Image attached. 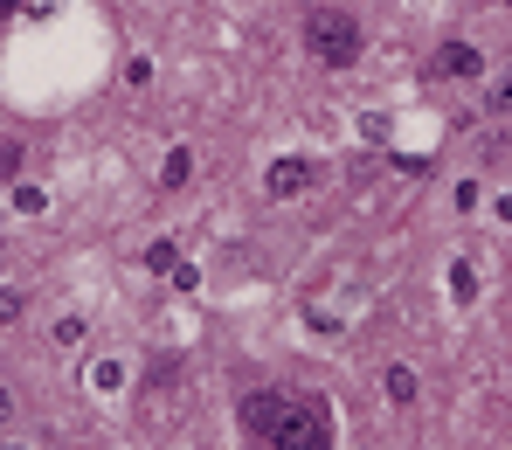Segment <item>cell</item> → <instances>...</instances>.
I'll use <instances>...</instances> for the list:
<instances>
[{"mask_svg":"<svg viewBox=\"0 0 512 450\" xmlns=\"http://www.w3.org/2000/svg\"><path fill=\"white\" fill-rule=\"evenodd\" d=\"M263 450H333V409L319 395H291L277 430L263 437Z\"/></svg>","mask_w":512,"mask_h":450,"instance_id":"6da1fadb","label":"cell"},{"mask_svg":"<svg viewBox=\"0 0 512 450\" xmlns=\"http://www.w3.org/2000/svg\"><path fill=\"white\" fill-rule=\"evenodd\" d=\"M305 49H312L326 70H346V63L360 56V21H353L346 7H312V14H305Z\"/></svg>","mask_w":512,"mask_h":450,"instance_id":"7a4b0ae2","label":"cell"},{"mask_svg":"<svg viewBox=\"0 0 512 450\" xmlns=\"http://www.w3.org/2000/svg\"><path fill=\"white\" fill-rule=\"evenodd\" d=\"M284 402H291L284 388H256V395H243V409H236V416H243V430H250L256 444H263V437L277 430V416H284Z\"/></svg>","mask_w":512,"mask_h":450,"instance_id":"3957f363","label":"cell"},{"mask_svg":"<svg viewBox=\"0 0 512 450\" xmlns=\"http://www.w3.org/2000/svg\"><path fill=\"white\" fill-rule=\"evenodd\" d=\"M436 77H478V49L471 42H443L436 49Z\"/></svg>","mask_w":512,"mask_h":450,"instance_id":"277c9868","label":"cell"},{"mask_svg":"<svg viewBox=\"0 0 512 450\" xmlns=\"http://www.w3.org/2000/svg\"><path fill=\"white\" fill-rule=\"evenodd\" d=\"M298 187H312V160H277L270 167V194H298Z\"/></svg>","mask_w":512,"mask_h":450,"instance_id":"5b68a950","label":"cell"},{"mask_svg":"<svg viewBox=\"0 0 512 450\" xmlns=\"http://www.w3.org/2000/svg\"><path fill=\"white\" fill-rule=\"evenodd\" d=\"M388 402H402V409L416 402V374L409 367H388Z\"/></svg>","mask_w":512,"mask_h":450,"instance_id":"8992f818","label":"cell"},{"mask_svg":"<svg viewBox=\"0 0 512 450\" xmlns=\"http://www.w3.org/2000/svg\"><path fill=\"white\" fill-rule=\"evenodd\" d=\"M187 174H194V153H187V146H173V153H167V174H160V180H167V187H187Z\"/></svg>","mask_w":512,"mask_h":450,"instance_id":"52a82bcc","label":"cell"},{"mask_svg":"<svg viewBox=\"0 0 512 450\" xmlns=\"http://www.w3.org/2000/svg\"><path fill=\"white\" fill-rule=\"evenodd\" d=\"M146 264H153V270H167V277H173V270H180V257H173V243H153V250H146Z\"/></svg>","mask_w":512,"mask_h":450,"instance_id":"ba28073f","label":"cell"},{"mask_svg":"<svg viewBox=\"0 0 512 450\" xmlns=\"http://www.w3.org/2000/svg\"><path fill=\"white\" fill-rule=\"evenodd\" d=\"M492 111H512V70L499 77V84H492Z\"/></svg>","mask_w":512,"mask_h":450,"instance_id":"9c48e42d","label":"cell"},{"mask_svg":"<svg viewBox=\"0 0 512 450\" xmlns=\"http://www.w3.org/2000/svg\"><path fill=\"white\" fill-rule=\"evenodd\" d=\"M14 167H21V146H0V180H14Z\"/></svg>","mask_w":512,"mask_h":450,"instance_id":"30bf717a","label":"cell"},{"mask_svg":"<svg viewBox=\"0 0 512 450\" xmlns=\"http://www.w3.org/2000/svg\"><path fill=\"white\" fill-rule=\"evenodd\" d=\"M7 416H14V395H7V388H0V423H7Z\"/></svg>","mask_w":512,"mask_h":450,"instance_id":"8fae6325","label":"cell"},{"mask_svg":"<svg viewBox=\"0 0 512 450\" xmlns=\"http://www.w3.org/2000/svg\"><path fill=\"white\" fill-rule=\"evenodd\" d=\"M0 450H21V444H0Z\"/></svg>","mask_w":512,"mask_h":450,"instance_id":"7c38bea8","label":"cell"},{"mask_svg":"<svg viewBox=\"0 0 512 450\" xmlns=\"http://www.w3.org/2000/svg\"><path fill=\"white\" fill-rule=\"evenodd\" d=\"M0 257H7V243H0Z\"/></svg>","mask_w":512,"mask_h":450,"instance_id":"4fadbf2b","label":"cell"}]
</instances>
